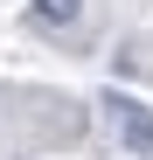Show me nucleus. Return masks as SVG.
Wrapping results in <instances>:
<instances>
[{
    "label": "nucleus",
    "mask_w": 153,
    "mask_h": 160,
    "mask_svg": "<svg viewBox=\"0 0 153 160\" xmlns=\"http://www.w3.org/2000/svg\"><path fill=\"white\" fill-rule=\"evenodd\" d=\"M111 112H118V139H125V153L146 160V153H153V112H146L139 98H111Z\"/></svg>",
    "instance_id": "1"
},
{
    "label": "nucleus",
    "mask_w": 153,
    "mask_h": 160,
    "mask_svg": "<svg viewBox=\"0 0 153 160\" xmlns=\"http://www.w3.org/2000/svg\"><path fill=\"white\" fill-rule=\"evenodd\" d=\"M76 14H84V0H35V21H42V28H70Z\"/></svg>",
    "instance_id": "2"
}]
</instances>
